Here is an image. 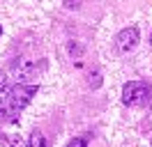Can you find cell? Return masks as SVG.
I'll use <instances>...</instances> for the list:
<instances>
[{
  "mask_svg": "<svg viewBox=\"0 0 152 147\" xmlns=\"http://www.w3.org/2000/svg\"><path fill=\"white\" fill-rule=\"evenodd\" d=\"M152 101V92L143 81H129L122 87V103L132 108H145Z\"/></svg>",
  "mask_w": 152,
  "mask_h": 147,
  "instance_id": "obj_2",
  "label": "cell"
},
{
  "mask_svg": "<svg viewBox=\"0 0 152 147\" xmlns=\"http://www.w3.org/2000/svg\"><path fill=\"white\" fill-rule=\"evenodd\" d=\"M0 32H2V30H0Z\"/></svg>",
  "mask_w": 152,
  "mask_h": 147,
  "instance_id": "obj_9",
  "label": "cell"
},
{
  "mask_svg": "<svg viewBox=\"0 0 152 147\" xmlns=\"http://www.w3.org/2000/svg\"><path fill=\"white\" fill-rule=\"evenodd\" d=\"M150 44H152V37H150Z\"/></svg>",
  "mask_w": 152,
  "mask_h": 147,
  "instance_id": "obj_8",
  "label": "cell"
},
{
  "mask_svg": "<svg viewBox=\"0 0 152 147\" xmlns=\"http://www.w3.org/2000/svg\"><path fill=\"white\" fill-rule=\"evenodd\" d=\"M10 147H23V145H21V140H19V138H12Z\"/></svg>",
  "mask_w": 152,
  "mask_h": 147,
  "instance_id": "obj_7",
  "label": "cell"
},
{
  "mask_svg": "<svg viewBox=\"0 0 152 147\" xmlns=\"http://www.w3.org/2000/svg\"><path fill=\"white\" fill-rule=\"evenodd\" d=\"M28 147H46V138H44V133H42L39 129H35V131L30 133Z\"/></svg>",
  "mask_w": 152,
  "mask_h": 147,
  "instance_id": "obj_5",
  "label": "cell"
},
{
  "mask_svg": "<svg viewBox=\"0 0 152 147\" xmlns=\"http://www.w3.org/2000/svg\"><path fill=\"white\" fill-rule=\"evenodd\" d=\"M136 44H138V28H124L115 37V51L118 53H129L136 48Z\"/></svg>",
  "mask_w": 152,
  "mask_h": 147,
  "instance_id": "obj_3",
  "label": "cell"
},
{
  "mask_svg": "<svg viewBox=\"0 0 152 147\" xmlns=\"http://www.w3.org/2000/svg\"><path fill=\"white\" fill-rule=\"evenodd\" d=\"M86 138H74V140H69V145L67 147H86Z\"/></svg>",
  "mask_w": 152,
  "mask_h": 147,
  "instance_id": "obj_6",
  "label": "cell"
},
{
  "mask_svg": "<svg viewBox=\"0 0 152 147\" xmlns=\"http://www.w3.org/2000/svg\"><path fill=\"white\" fill-rule=\"evenodd\" d=\"M10 92H12L10 78H7V74H5V71H0V103H2V101H7Z\"/></svg>",
  "mask_w": 152,
  "mask_h": 147,
  "instance_id": "obj_4",
  "label": "cell"
},
{
  "mask_svg": "<svg viewBox=\"0 0 152 147\" xmlns=\"http://www.w3.org/2000/svg\"><path fill=\"white\" fill-rule=\"evenodd\" d=\"M35 92H37V85H23V83H19L16 87H12L10 97H7V106H5L2 113H0V119H7L10 115L21 113V110L32 101Z\"/></svg>",
  "mask_w": 152,
  "mask_h": 147,
  "instance_id": "obj_1",
  "label": "cell"
}]
</instances>
